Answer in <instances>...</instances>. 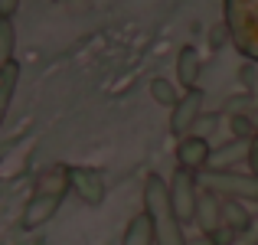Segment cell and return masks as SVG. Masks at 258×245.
Wrapping results in <instances>:
<instances>
[{
  "instance_id": "obj_1",
  "label": "cell",
  "mask_w": 258,
  "mask_h": 245,
  "mask_svg": "<svg viewBox=\"0 0 258 245\" xmlns=\"http://www.w3.org/2000/svg\"><path fill=\"white\" fill-rule=\"evenodd\" d=\"M144 213L154 222V242L157 245H186L189 242L183 235V222L173 209L170 183L160 173H147V180H144Z\"/></svg>"
},
{
  "instance_id": "obj_2",
  "label": "cell",
  "mask_w": 258,
  "mask_h": 245,
  "mask_svg": "<svg viewBox=\"0 0 258 245\" xmlns=\"http://www.w3.org/2000/svg\"><path fill=\"white\" fill-rule=\"evenodd\" d=\"M222 23L229 43L245 59L258 63V0H222Z\"/></svg>"
},
{
  "instance_id": "obj_3",
  "label": "cell",
  "mask_w": 258,
  "mask_h": 245,
  "mask_svg": "<svg viewBox=\"0 0 258 245\" xmlns=\"http://www.w3.org/2000/svg\"><path fill=\"white\" fill-rule=\"evenodd\" d=\"M203 187L213 190L222 200H242L258 203V176L255 173H235V170H203Z\"/></svg>"
},
{
  "instance_id": "obj_4",
  "label": "cell",
  "mask_w": 258,
  "mask_h": 245,
  "mask_svg": "<svg viewBox=\"0 0 258 245\" xmlns=\"http://www.w3.org/2000/svg\"><path fill=\"white\" fill-rule=\"evenodd\" d=\"M170 200L173 209L180 216V222H196V203H200V180H196L193 170L176 167V173L170 176Z\"/></svg>"
},
{
  "instance_id": "obj_5",
  "label": "cell",
  "mask_w": 258,
  "mask_h": 245,
  "mask_svg": "<svg viewBox=\"0 0 258 245\" xmlns=\"http://www.w3.org/2000/svg\"><path fill=\"white\" fill-rule=\"evenodd\" d=\"M203 101H206L203 88H189V92H183V98L170 108V131L176 138L193 134V128L200 125V118H203Z\"/></svg>"
},
{
  "instance_id": "obj_6",
  "label": "cell",
  "mask_w": 258,
  "mask_h": 245,
  "mask_svg": "<svg viewBox=\"0 0 258 245\" xmlns=\"http://www.w3.org/2000/svg\"><path fill=\"white\" fill-rule=\"evenodd\" d=\"M69 170V190L85 203V206H101L105 203V176L95 167H66Z\"/></svg>"
},
{
  "instance_id": "obj_7",
  "label": "cell",
  "mask_w": 258,
  "mask_h": 245,
  "mask_svg": "<svg viewBox=\"0 0 258 245\" xmlns=\"http://www.w3.org/2000/svg\"><path fill=\"white\" fill-rule=\"evenodd\" d=\"M209 157H213V147H209V141L200 138V134H186V138H180V144H176V167H183V170L200 173V170L209 167Z\"/></svg>"
},
{
  "instance_id": "obj_8",
  "label": "cell",
  "mask_w": 258,
  "mask_h": 245,
  "mask_svg": "<svg viewBox=\"0 0 258 245\" xmlns=\"http://www.w3.org/2000/svg\"><path fill=\"white\" fill-rule=\"evenodd\" d=\"M59 203H62V196L33 193V200L26 203V209H23V219H20V226H23V229H39V226H46V222H49L52 216L59 213Z\"/></svg>"
},
{
  "instance_id": "obj_9",
  "label": "cell",
  "mask_w": 258,
  "mask_h": 245,
  "mask_svg": "<svg viewBox=\"0 0 258 245\" xmlns=\"http://www.w3.org/2000/svg\"><path fill=\"white\" fill-rule=\"evenodd\" d=\"M196 226L203 235H213L222 226V200L213 190H200V203H196Z\"/></svg>"
},
{
  "instance_id": "obj_10",
  "label": "cell",
  "mask_w": 258,
  "mask_h": 245,
  "mask_svg": "<svg viewBox=\"0 0 258 245\" xmlns=\"http://www.w3.org/2000/svg\"><path fill=\"white\" fill-rule=\"evenodd\" d=\"M200 72H203V59L196 52V46H183L176 52V82H180L183 92L200 88Z\"/></svg>"
},
{
  "instance_id": "obj_11",
  "label": "cell",
  "mask_w": 258,
  "mask_h": 245,
  "mask_svg": "<svg viewBox=\"0 0 258 245\" xmlns=\"http://www.w3.org/2000/svg\"><path fill=\"white\" fill-rule=\"evenodd\" d=\"M121 245H157V242H154V222H151V216H147V213L131 216L124 235H121Z\"/></svg>"
},
{
  "instance_id": "obj_12",
  "label": "cell",
  "mask_w": 258,
  "mask_h": 245,
  "mask_svg": "<svg viewBox=\"0 0 258 245\" xmlns=\"http://www.w3.org/2000/svg\"><path fill=\"white\" fill-rule=\"evenodd\" d=\"M69 190V170L66 167H52V170H43L36 176V193H52V196H66Z\"/></svg>"
},
{
  "instance_id": "obj_13",
  "label": "cell",
  "mask_w": 258,
  "mask_h": 245,
  "mask_svg": "<svg viewBox=\"0 0 258 245\" xmlns=\"http://www.w3.org/2000/svg\"><path fill=\"white\" fill-rule=\"evenodd\" d=\"M219 200H222V196H219ZM222 222L242 235L248 226H252V216H248V209L242 206V200H222Z\"/></svg>"
},
{
  "instance_id": "obj_14",
  "label": "cell",
  "mask_w": 258,
  "mask_h": 245,
  "mask_svg": "<svg viewBox=\"0 0 258 245\" xmlns=\"http://www.w3.org/2000/svg\"><path fill=\"white\" fill-rule=\"evenodd\" d=\"M17 79H20V66H17V59H13L10 66H4V69H0V125H4V118H7V108H10Z\"/></svg>"
},
{
  "instance_id": "obj_15",
  "label": "cell",
  "mask_w": 258,
  "mask_h": 245,
  "mask_svg": "<svg viewBox=\"0 0 258 245\" xmlns=\"http://www.w3.org/2000/svg\"><path fill=\"white\" fill-rule=\"evenodd\" d=\"M151 98L157 101V105H164V108H173L176 101L183 98V92L173 85V82H167V79H154L151 82Z\"/></svg>"
},
{
  "instance_id": "obj_16",
  "label": "cell",
  "mask_w": 258,
  "mask_h": 245,
  "mask_svg": "<svg viewBox=\"0 0 258 245\" xmlns=\"http://www.w3.org/2000/svg\"><path fill=\"white\" fill-rule=\"evenodd\" d=\"M229 131H232V138H235V141H252L255 134H258V128H255L252 114H245V111H232V118H229Z\"/></svg>"
},
{
  "instance_id": "obj_17",
  "label": "cell",
  "mask_w": 258,
  "mask_h": 245,
  "mask_svg": "<svg viewBox=\"0 0 258 245\" xmlns=\"http://www.w3.org/2000/svg\"><path fill=\"white\" fill-rule=\"evenodd\" d=\"M13 43H17V33H13V23L0 17V69L13 63Z\"/></svg>"
},
{
  "instance_id": "obj_18",
  "label": "cell",
  "mask_w": 258,
  "mask_h": 245,
  "mask_svg": "<svg viewBox=\"0 0 258 245\" xmlns=\"http://www.w3.org/2000/svg\"><path fill=\"white\" fill-rule=\"evenodd\" d=\"M209 239H213V245H232L235 239H239V232H235V229H229L226 222H222V226L216 229V232L209 235Z\"/></svg>"
},
{
  "instance_id": "obj_19",
  "label": "cell",
  "mask_w": 258,
  "mask_h": 245,
  "mask_svg": "<svg viewBox=\"0 0 258 245\" xmlns=\"http://www.w3.org/2000/svg\"><path fill=\"white\" fill-rule=\"evenodd\" d=\"M245 163H248V173L258 176V134L248 141V154H245Z\"/></svg>"
},
{
  "instance_id": "obj_20",
  "label": "cell",
  "mask_w": 258,
  "mask_h": 245,
  "mask_svg": "<svg viewBox=\"0 0 258 245\" xmlns=\"http://www.w3.org/2000/svg\"><path fill=\"white\" fill-rule=\"evenodd\" d=\"M17 10H20V0H0V17L4 20H10Z\"/></svg>"
},
{
  "instance_id": "obj_21",
  "label": "cell",
  "mask_w": 258,
  "mask_h": 245,
  "mask_svg": "<svg viewBox=\"0 0 258 245\" xmlns=\"http://www.w3.org/2000/svg\"><path fill=\"white\" fill-rule=\"evenodd\" d=\"M186 245H213V239H209V235H203V232H200V235H196V239H189Z\"/></svg>"
},
{
  "instance_id": "obj_22",
  "label": "cell",
  "mask_w": 258,
  "mask_h": 245,
  "mask_svg": "<svg viewBox=\"0 0 258 245\" xmlns=\"http://www.w3.org/2000/svg\"><path fill=\"white\" fill-rule=\"evenodd\" d=\"M248 114H252V121H255V128H258V108H255V111H248Z\"/></svg>"
}]
</instances>
